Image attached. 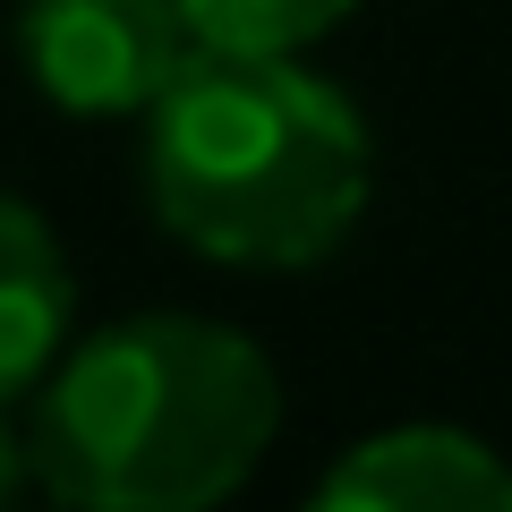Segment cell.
Returning a JSON list of instances; mask_svg holds the SVG:
<instances>
[{"mask_svg": "<svg viewBox=\"0 0 512 512\" xmlns=\"http://www.w3.org/2000/svg\"><path fill=\"white\" fill-rule=\"evenodd\" d=\"M137 120L154 222L231 274L342 256L376 197V128L308 52H188Z\"/></svg>", "mask_w": 512, "mask_h": 512, "instance_id": "obj_1", "label": "cell"}, {"mask_svg": "<svg viewBox=\"0 0 512 512\" xmlns=\"http://www.w3.org/2000/svg\"><path fill=\"white\" fill-rule=\"evenodd\" d=\"M26 402L35 487L69 512H205L282 436L274 359L188 308L69 333Z\"/></svg>", "mask_w": 512, "mask_h": 512, "instance_id": "obj_2", "label": "cell"}, {"mask_svg": "<svg viewBox=\"0 0 512 512\" xmlns=\"http://www.w3.org/2000/svg\"><path fill=\"white\" fill-rule=\"evenodd\" d=\"M9 52L60 120H137L197 43L180 0H18Z\"/></svg>", "mask_w": 512, "mask_h": 512, "instance_id": "obj_3", "label": "cell"}, {"mask_svg": "<svg viewBox=\"0 0 512 512\" xmlns=\"http://www.w3.org/2000/svg\"><path fill=\"white\" fill-rule=\"evenodd\" d=\"M316 504L325 512H512V461L470 427L410 419L350 444L316 478Z\"/></svg>", "mask_w": 512, "mask_h": 512, "instance_id": "obj_4", "label": "cell"}, {"mask_svg": "<svg viewBox=\"0 0 512 512\" xmlns=\"http://www.w3.org/2000/svg\"><path fill=\"white\" fill-rule=\"evenodd\" d=\"M77 333V274L52 222L0 188V402L18 410Z\"/></svg>", "mask_w": 512, "mask_h": 512, "instance_id": "obj_5", "label": "cell"}, {"mask_svg": "<svg viewBox=\"0 0 512 512\" xmlns=\"http://www.w3.org/2000/svg\"><path fill=\"white\" fill-rule=\"evenodd\" d=\"M359 0H180L197 52H308Z\"/></svg>", "mask_w": 512, "mask_h": 512, "instance_id": "obj_6", "label": "cell"}, {"mask_svg": "<svg viewBox=\"0 0 512 512\" xmlns=\"http://www.w3.org/2000/svg\"><path fill=\"white\" fill-rule=\"evenodd\" d=\"M18 487H35V461H26V427L9 419V402H0V504Z\"/></svg>", "mask_w": 512, "mask_h": 512, "instance_id": "obj_7", "label": "cell"}]
</instances>
